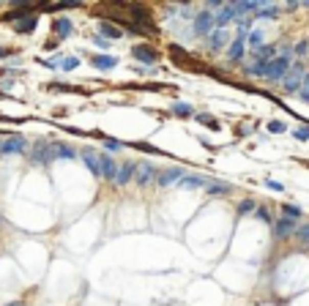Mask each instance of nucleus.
<instances>
[{"label": "nucleus", "mask_w": 309, "mask_h": 306, "mask_svg": "<svg viewBox=\"0 0 309 306\" xmlns=\"http://www.w3.org/2000/svg\"><path fill=\"white\" fill-rule=\"evenodd\" d=\"M74 156H77V151L66 143H44L41 139L36 145V151L30 153V159L36 164H52L55 159H74Z\"/></svg>", "instance_id": "f257e3e1"}, {"label": "nucleus", "mask_w": 309, "mask_h": 306, "mask_svg": "<svg viewBox=\"0 0 309 306\" xmlns=\"http://www.w3.org/2000/svg\"><path fill=\"white\" fill-rule=\"evenodd\" d=\"M304 77H306L304 63H293L290 72L279 80V82H282V90H284V93H298V90H301V82H304Z\"/></svg>", "instance_id": "f03ea898"}, {"label": "nucleus", "mask_w": 309, "mask_h": 306, "mask_svg": "<svg viewBox=\"0 0 309 306\" xmlns=\"http://www.w3.org/2000/svg\"><path fill=\"white\" fill-rule=\"evenodd\" d=\"M230 22H238V17H235V11H233V3H225L216 14H213V28H216V30H227Z\"/></svg>", "instance_id": "7ed1b4c3"}, {"label": "nucleus", "mask_w": 309, "mask_h": 306, "mask_svg": "<svg viewBox=\"0 0 309 306\" xmlns=\"http://www.w3.org/2000/svg\"><path fill=\"white\" fill-rule=\"evenodd\" d=\"M134 178H137V183H140V186L153 183V180H156V167H153L150 161H140V164H134Z\"/></svg>", "instance_id": "20e7f679"}, {"label": "nucleus", "mask_w": 309, "mask_h": 306, "mask_svg": "<svg viewBox=\"0 0 309 306\" xmlns=\"http://www.w3.org/2000/svg\"><path fill=\"white\" fill-rule=\"evenodd\" d=\"M194 33L197 36H211L213 33V14L211 11H200L194 17Z\"/></svg>", "instance_id": "39448f33"}, {"label": "nucleus", "mask_w": 309, "mask_h": 306, "mask_svg": "<svg viewBox=\"0 0 309 306\" xmlns=\"http://www.w3.org/2000/svg\"><path fill=\"white\" fill-rule=\"evenodd\" d=\"M28 151V143H25V137H19V134H11V137H6L3 139V153L6 156H14V153H25Z\"/></svg>", "instance_id": "423d86ee"}, {"label": "nucleus", "mask_w": 309, "mask_h": 306, "mask_svg": "<svg viewBox=\"0 0 309 306\" xmlns=\"http://www.w3.org/2000/svg\"><path fill=\"white\" fill-rule=\"evenodd\" d=\"M99 172H101V178L115 180V175H118V164L113 161V156H109V153L99 156Z\"/></svg>", "instance_id": "0eeeda50"}, {"label": "nucleus", "mask_w": 309, "mask_h": 306, "mask_svg": "<svg viewBox=\"0 0 309 306\" xmlns=\"http://www.w3.org/2000/svg\"><path fill=\"white\" fill-rule=\"evenodd\" d=\"M91 63H93V68H99V72H113L118 66V58L115 55H93Z\"/></svg>", "instance_id": "6e6552de"}, {"label": "nucleus", "mask_w": 309, "mask_h": 306, "mask_svg": "<svg viewBox=\"0 0 309 306\" xmlns=\"http://www.w3.org/2000/svg\"><path fill=\"white\" fill-rule=\"evenodd\" d=\"M184 175H186L184 167H170V170H164L156 180H159V186H170V183H178V180L184 178Z\"/></svg>", "instance_id": "1a4fd4ad"}, {"label": "nucleus", "mask_w": 309, "mask_h": 306, "mask_svg": "<svg viewBox=\"0 0 309 306\" xmlns=\"http://www.w3.org/2000/svg\"><path fill=\"white\" fill-rule=\"evenodd\" d=\"M282 14V6H274V3H260L257 11H255V19H276Z\"/></svg>", "instance_id": "9d476101"}, {"label": "nucleus", "mask_w": 309, "mask_h": 306, "mask_svg": "<svg viewBox=\"0 0 309 306\" xmlns=\"http://www.w3.org/2000/svg\"><path fill=\"white\" fill-rule=\"evenodd\" d=\"M131 55L140 60V63H156V58H159V55H156V50H150V46H145V44H137V46L131 50Z\"/></svg>", "instance_id": "9b49d317"}, {"label": "nucleus", "mask_w": 309, "mask_h": 306, "mask_svg": "<svg viewBox=\"0 0 309 306\" xmlns=\"http://www.w3.org/2000/svg\"><path fill=\"white\" fill-rule=\"evenodd\" d=\"M244 50H247V36H235L233 41H230V46H227V58L230 60H241Z\"/></svg>", "instance_id": "f8f14e48"}, {"label": "nucleus", "mask_w": 309, "mask_h": 306, "mask_svg": "<svg viewBox=\"0 0 309 306\" xmlns=\"http://www.w3.org/2000/svg\"><path fill=\"white\" fill-rule=\"evenodd\" d=\"M274 235L276 238H290V235H296V222H290V219H279V222L274 224Z\"/></svg>", "instance_id": "ddd939ff"}, {"label": "nucleus", "mask_w": 309, "mask_h": 306, "mask_svg": "<svg viewBox=\"0 0 309 306\" xmlns=\"http://www.w3.org/2000/svg\"><path fill=\"white\" fill-rule=\"evenodd\" d=\"M178 186H184V189H203V186H208V178L203 175H184L178 180Z\"/></svg>", "instance_id": "4468645a"}, {"label": "nucleus", "mask_w": 309, "mask_h": 306, "mask_svg": "<svg viewBox=\"0 0 309 306\" xmlns=\"http://www.w3.org/2000/svg\"><path fill=\"white\" fill-rule=\"evenodd\" d=\"M131 178H134V161H126V164H121V167H118V175H115V183L126 186Z\"/></svg>", "instance_id": "2eb2a0df"}, {"label": "nucleus", "mask_w": 309, "mask_h": 306, "mask_svg": "<svg viewBox=\"0 0 309 306\" xmlns=\"http://www.w3.org/2000/svg\"><path fill=\"white\" fill-rule=\"evenodd\" d=\"M205 192H208L211 197H225V194H230V192H233V186H230V183H219V180H208Z\"/></svg>", "instance_id": "dca6fc26"}, {"label": "nucleus", "mask_w": 309, "mask_h": 306, "mask_svg": "<svg viewBox=\"0 0 309 306\" xmlns=\"http://www.w3.org/2000/svg\"><path fill=\"white\" fill-rule=\"evenodd\" d=\"M99 30H101V38H121L123 36V30L118 28V25H113V22H99Z\"/></svg>", "instance_id": "f3484780"}, {"label": "nucleus", "mask_w": 309, "mask_h": 306, "mask_svg": "<svg viewBox=\"0 0 309 306\" xmlns=\"http://www.w3.org/2000/svg\"><path fill=\"white\" fill-rule=\"evenodd\" d=\"M36 25H38V17H33V14H28V17H19V22H17V30H19V33H33V30H36Z\"/></svg>", "instance_id": "a211bd4d"}, {"label": "nucleus", "mask_w": 309, "mask_h": 306, "mask_svg": "<svg viewBox=\"0 0 309 306\" xmlns=\"http://www.w3.org/2000/svg\"><path fill=\"white\" fill-rule=\"evenodd\" d=\"M82 161L88 164V170L93 172L96 178H101V172H99V156L93 153V151H82Z\"/></svg>", "instance_id": "6ab92c4d"}, {"label": "nucleus", "mask_w": 309, "mask_h": 306, "mask_svg": "<svg viewBox=\"0 0 309 306\" xmlns=\"http://www.w3.org/2000/svg\"><path fill=\"white\" fill-rule=\"evenodd\" d=\"M52 28H55V33H58L60 38H66V36L71 33V30H74L71 19H63V17H60V19H55V22H52Z\"/></svg>", "instance_id": "aec40b11"}, {"label": "nucleus", "mask_w": 309, "mask_h": 306, "mask_svg": "<svg viewBox=\"0 0 309 306\" xmlns=\"http://www.w3.org/2000/svg\"><path fill=\"white\" fill-rule=\"evenodd\" d=\"M227 41H230L227 30H213V33H211V50H222Z\"/></svg>", "instance_id": "412c9836"}, {"label": "nucleus", "mask_w": 309, "mask_h": 306, "mask_svg": "<svg viewBox=\"0 0 309 306\" xmlns=\"http://www.w3.org/2000/svg\"><path fill=\"white\" fill-rule=\"evenodd\" d=\"M172 112L181 115V117H189V115H194V109H192V104H186V101H178V104H172Z\"/></svg>", "instance_id": "4be33fe9"}, {"label": "nucleus", "mask_w": 309, "mask_h": 306, "mask_svg": "<svg viewBox=\"0 0 309 306\" xmlns=\"http://www.w3.org/2000/svg\"><path fill=\"white\" fill-rule=\"evenodd\" d=\"M282 214H284V219H290V222H298V219H301V208L288 205V202H284V205H282Z\"/></svg>", "instance_id": "5701e85b"}, {"label": "nucleus", "mask_w": 309, "mask_h": 306, "mask_svg": "<svg viewBox=\"0 0 309 306\" xmlns=\"http://www.w3.org/2000/svg\"><path fill=\"white\" fill-rule=\"evenodd\" d=\"M60 66H63V72H74V68L80 66V58H77V55H66V58L60 60Z\"/></svg>", "instance_id": "b1692460"}, {"label": "nucleus", "mask_w": 309, "mask_h": 306, "mask_svg": "<svg viewBox=\"0 0 309 306\" xmlns=\"http://www.w3.org/2000/svg\"><path fill=\"white\" fill-rule=\"evenodd\" d=\"M263 38H266V36H263V30H255V33H252V36L247 38V41L252 44V50H260V46H263V44H266V41H263Z\"/></svg>", "instance_id": "393cba45"}, {"label": "nucleus", "mask_w": 309, "mask_h": 306, "mask_svg": "<svg viewBox=\"0 0 309 306\" xmlns=\"http://www.w3.org/2000/svg\"><path fill=\"white\" fill-rule=\"evenodd\" d=\"M268 131H271V134H282V131H288V126H284L282 121H271L268 123Z\"/></svg>", "instance_id": "a878e982"}, {"label": "nucleus", "mask_w": 309, "mask_h": 306, "mask_svg": "<svg viewBox=\"0 0 309 306\" xmlns=\"http://www.w3.org/2000/svg\"><path fill=\"white\" fill-rule=\"evenodd\" d=\"M197 121H200V123H205V126H211L213 131H216V129H219V123H216V121H213V117H211V115H205V112H203V115H197Z\"/></svg>", "instance_id": "bb28decb"}, {"label": "nucleus", "mask_w": 309, "mask_h": 306, "mask_svg": "<svg viewBox=\"0 0 309 306\" xmlns=\"http://www.w3.org/2000/svg\"><path fill=\"white\" fill-rule=\"evenodd\" d=\"M257 205H255V202H252V200H244L241 202V205H238V214L244 216V214H252V210H255Z\"/></svg>", "instance_id": "cd10ccee"}, {"label": "nucleus", "mask_w": 309, "mask_h": 306, "mask_svg": "<svg viewBox=\"0 0 309 306\" xmlns=\"http://www.w3.org/2000/svg\"><path fill=\"white\" fill-rule=\"evenodd\" d=\"M298 96L304 99V101H309V74L304 77V82H301V90H298Z\"/></svg>", "instance_id": "c85d7f7f"}, {"label": "nucleus", "mask_w": 309, "mask_h": 306, "mask_svg": "<svg viewBox=\"0 0 309 306\" xmlns=\"http://www.w3.org/2000/svg\"><path fill=\"white\" fill-rule=\"evenodd\" d=\"M255 214L260 222H266V224H271V214H268V208H255Z\"/></svg>", "instance_id": "c756f323"}, {"label": "nucleus", "mask_w": 309, "mask_h": 306, "mask_svg": "<svg viewBox=\"0 0 309 306\" xmlns=\"http://www.w3.org/2000/svg\"><path fill=\"white\" fill-rule=\"evenodd\" d=\"M296 235H298V241H306V243H309V224L296 227Z\"/></svg>", "instance_id": "7c9ffc66"}, {"label": "nucleus", "mask_w": 309, "mask_h": 306, "mask_svg": "<svg viewBox=\"0 0 309 306\" xmlns=\"http://www.w3.org/2000/svg\"><path fill=\"white\" fill-rule=\"evenodd\" d=\"M293 137H296V139H309V126L296 129V131H293Z\"/></svg>", "instance_id": "2f4dec72"}, {"label": "nucleus", "mask_w": 309, "mask_h": 306, "mask_svg": "<svg viewBox=\"0 0 309 306\" xmlns=\"http://www.w3.org/2000/svg\"><path fill=\"white\" fill-rule=\"evenodd\" d=\"M104 148L107 151H121V143L118 139H104Z\"/></svg>", "instance_id": "473e14b6"}, {"label": "nucleus", "mask_w": 309, "mask_h": 306, "mask_svg": "<svg viewBox=\"0 0 309 306\" xmlns=\"http://www.w3.org/2000/svg\"><path fill=\"white\" fill-rule=\"evenodd\" d=\"M293 52H296V55H306V52H309V44H306V41H298Z\"/></svg>", "instance_id": "72a5a7b5"}, {"label": "nucleus", "mask_w": 309, "mask_h": 306, "mask_svg": "<svg viewBox=\"0 0 309 306\" xmlns=\"http://www.w3.org/2000/svg\"><path fill=\"white\" fill-rule=\"evenodd\" d=\"M93 44H96L99 50H109V41H107V38H101V36H96V38H93Z\"/></svg>", "instance_id": "f704fd0d"}, {"label": "nucleus", "mask_w": 309, "mask_h": 306, "mask_svg": "<svg viewBox=\"0 0 309 306\" xmlns=\"http://www.w3.org/2000/svg\"><path fill=\"white\" fill-rule=\"evenodd\" d=\"M44 66H47V68H58L60 60H58V58H50V60H44Z\"/></svg>", "instance_id": "c9c22d12"}, {"label": "nucleus", "mask_w": 309, "mask_h": 306, "mask_svg": "<svg viewBox=\"0 0 309 306\" xmlns=\"http://www.w3.org/2000/svg\"><path fill=\"white\" fill-rule=\"evenodd\" d=\"M266 186H268V189H274V192H282V189H284V186H282V183H276V180H268V183H266Z\"/></svg>", "instance_id": "e433bc0d"}, {"label": "nucleus", "mask_w": 309, "mask_h": 306, "mask_svg": "<svg viewBox=\"0 0 309 306\" xmlns=\"http://www.w3.org/2000/svg\"><path fill=\"white\" fill-rule=\"evenodd\" d=\"M0 58H6V50H3V46H0Z\"/></svg>", "instance_id": "4c0bfd02"}, {"label": "nucleus", "mask_w": 309, "mask_h": 306, "mask_svg": "<svg viewBox=\"0 0 309 306\" xmlns=\"http://www.w3.org/2000/svg\"><path fill=\"white\" fill-rule=\"evenodd\" d=\"M9 306H22V303H9Z\"/></svg>", "instance_id": "58836bf2"}]
</instances>
